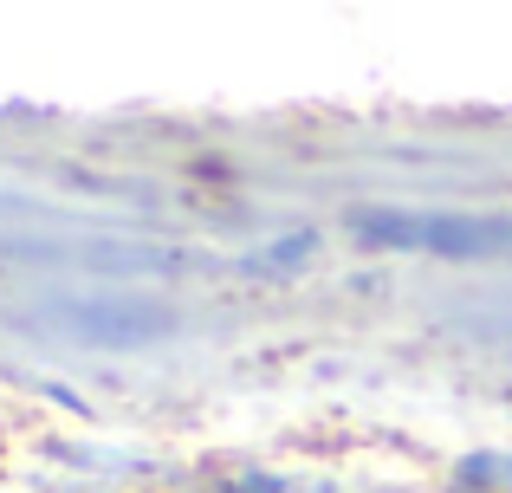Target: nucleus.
Here are the masks:
<instances>
[{"instance_id": "obj_2", "label": "nucleus", "mask_w": 512, "mask_h": 493, "mask_svg": "<svg viewBox=\"0 0 512 493\" xmlns=\"http://www.w3.org/2000/svg\"><path fill=\"white\" fill-rule=\"evenodd\" d=\"M52 325L72 331L78 344H104V351H130V344H156L175 331V312L169 305H150V299H78V305H59Z\"/></svg>"}, {"instance_id": "obj_1", "label": "nucleus", "mask_w": 512, "mask_h": 493, "mask_svg": "<svg viewBox=\"0 0 512 493\" xmlns=\"http://www.w3.org/2000/svg\"><path fill=\"white\" fill-rule=\"evenodd\" d=\"M350 234L363 247H409V253H454V260H487L512 253V221L493 215H428V208H357Z\"/></svg>"}]
</instances>
